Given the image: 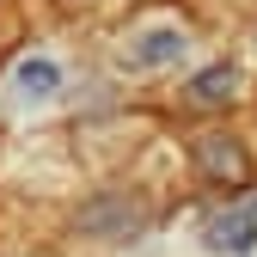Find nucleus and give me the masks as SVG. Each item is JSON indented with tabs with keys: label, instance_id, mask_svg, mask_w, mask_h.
<instances>
[{
	"label": "nucleus",
	"instance_id": "nucleus-1",
	"mask_svg": "<svg viewBox=\"0 0 257 257\" xmlns=\"http://www.w3.org/2000/svg\"><path fill=\"white\" fill-rule=\"evenodd\" d=\"M190 159H196V172L220 190H245L251 184V153L233 141V135H196V147H190Z\"/></svg>",
	"mask_w": 257,
	"mask_h": 257
},
{
	"label": "nucleus",
	"instance_id": "nucleus-2",
	"mask_svg": "<svg viewBox=\"0 0 257 257\" xmlns=\"http://www.w3.org/2000/svg\"><path fill=\"white\" fill-rule=\"evenodd\" d=\"M141 227H147V208L122 202V196H104V202H92L80 214V233L86 239H128V233H141Z\"/></svg>",
	"mask_w": 257,
	"mask_h": 257
},
{
	"label": "nucleus",
	"instance_id": "nucleus-3",
	"mask_svg": "<svg viewBox=\"0 0 257 257\" xmlns=\"http://www.w3.org/2000/svg\"><path fill=\"white\" fill-rule=\"evenodd\" d=\"M208 245H214V251H251V245H257V196H245V202L227 208V214H214V220H208Z\"/></svg>",
	"mask_w": 257,
	"mask_h": 257
},
{
	"label": "nucleus",
	"instance_id": "nucleus-4",
	"mask_svg": "<svg viewBox=\"0 0 257 257\" xmlns=\"http://www.w3.org/2000/svg\"><path fill=\"white\" fill-rule=\"evenodd\" d=\"M233 98H239V74L227 68V61L190 80V104H196V110H220V104H233Z\"/></svg>",
	"mask_w": 257,
	"mask_h": 257
},
{
	"label": "nucleus",
	"instance_id": "nucleus-5",
	"mask_svg": "<svg viewBox=\"0 0 257 257\" xmlns=\"http://www.w3.org/2000/svg\"><path fill=\"white\" fill-rule=\"evenodd\" d=\"M172 55H184V31H153V37H141L128 49L135 68H159V61H172Z\"/></svg>",
	"mask_w": 257,
	"mask_h": 257
},
{
	"label": "nucleus",
	"instance_id": "nucleus-6",
	"mask_svg": "<svg viewBox=\"0 0 257 257\" xmlns=\"http://www.w3.org/2000/svg\"><path fill=\"white\" fill-rule=\"evenodd\" d=\"M55 61H25V68H19V86L31 92V98H43V92H55Z\"/></svg>",
	"mask_w": 257,
	"mask_h": 257
}]
</instances>
